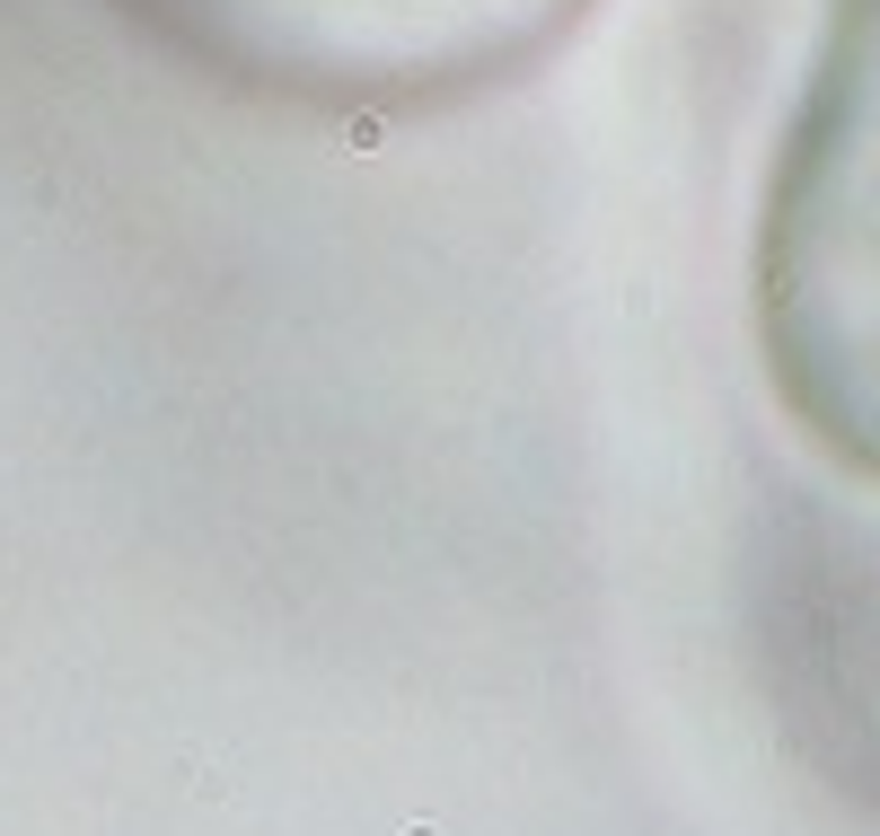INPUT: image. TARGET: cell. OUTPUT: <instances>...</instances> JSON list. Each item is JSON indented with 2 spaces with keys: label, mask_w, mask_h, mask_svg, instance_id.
<instances>
[{
  "label": "cell",
  "mask_w": 880,
  "mask_h": 836,
  "mask_svg": "<svg viewBox=\"0 0 880 836\" xmlns=\"http://www.w3.org/2000/svg\"><path fill=\"white\" fill-rule=\"evenodd\" d=\"M775 353L792 405L880 476V0H845L775 211Z\"/></svg>",
  "instance_id": "cell-1"
}]
</instances>
